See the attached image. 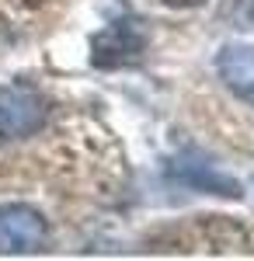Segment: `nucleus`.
Returning <instances> with one entry per match:
<instances>
[{
    "label": "nucleus",
    "mask_w": 254,
    "mask_h": 261,
    "mask_svg": "<svg viewBox=\"0 0 254 261\" xmlns=\"http://www.w3.org/2000/svg\"><path fill=\"white\" fill-rule=\"evenodd\" d=\"M49 241V220L39 209L11 202L0 205V254H35Z\"/></svg>",
    "instance_id": "2"
},
{
    "label": "nucleus",
    "mask_w": 254,
    "mask_h": 261,
    "mask_svg": "<svg viewBox=\"0 0 254 261\" xmlns=\"http://www.w3.org/2000/svg\"><path fill=\"white\" fill-rule=\"evenodd\" d=\"M49 122V101L28 84H11L0 91V136L4 140H24L35 136Z\"/></svg>",
    "instance_id": "1"
},
{
    "label": "nucleus",
    "mask_w": 254,
    "mask_h": 261,
    "mask_svg": "<svg viewBox=\"0 0 254 261\" xmlns=\"http://www.w3.org/2000/svg\"><path fill=\"white\" fill-rule=\"evenodd\" d=\"M171 178L185 181V185H192L198 192H213V195H226V199H240L244 192H240V185L234 178H226V174H219L213 171L209 164H185V161H174L171 164Z\"/></svg>",
    "instance_id": "5"
},
{
    "label": "nucleus",
    "mask_w": 254,
    "mask_h": 261,
    "mask_svg": "<svg viewBox=\"0 0 254 261\" xmlns=\"http://www.w3.org/2000/svg\"><path fill=\"white\" fill-rule=\"evenodd\" d=\"M219 21H226L230 28H240V32H254V0H223Z\"/></svg>",
    "instance_id": "6"
},
{
    "label": "nucleus",
    "mask_w": 254,
    "mask_h": 261,
    "mask_svg": "<svg viewBox=\"0 0 254 261\" xmlns=\"http://www.w3.org/2000/svg\"><path fill=\"white\" fill-rule=\"evenodd\" d=\"M216 73L240 101L254 105V45H223L216 56Z\"/></svg>",
    "instance_id": "4"
},
{
    "label": "nucleus",
    "mask_w": 254,
    "mask_h": 261,
    "mask_svg": "<svg viewBox=\"0 0 254 261\" xmlns=\"http://www.w3.org/2000/svg\"><path fill=\"white\" fill-rule=\"evenodd\" d=\"M167 7H198V4H206V0H164Z\"/></svg>",
    "instance_id": "7"
},
{
    "label": "nucleus",
    "mask_w": 254,
    "mask_h": 261,
    "mask_svg": "<svg viewBox=\"0 0 254 261\" xmlns=\"http://www.w3.org/2000/svg\"><path fill=\"white\" fill-rule=\"evenodd\" d=\"M143 49H146V32L136 21H115L91 39V63L98 70H122L143 60Z\"/></svg>",
    "instance_id": "3"
}]
</instances>
